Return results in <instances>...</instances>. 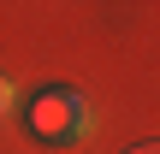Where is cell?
<instances>
[{
	"label": "cell",
	"instance_id": "6da1fadb",
	"mask_svg": "<svg viewBox=\"0 0 160 154\" xmlns=\"http://www.w3.org/2000/svg\"><path fill=\"white\" fill-rule=\"evenodd\" d=\"M30 131H36L42 142H65V137L89 131V113H83V101H77L71 89H42V95L30 101Z\"/></svg>",
	"mask_w": 160,
	"mask_h": 154
},
{
	"label": "cell",
	"instance_id": "7a4b0ae2",
	"mask_svg": "<svg viewBox=\"0 0 160 154\" xmlns=\"http://www.w3.org/2000/svg\"><path fill=\"white\" fill-rule=\"evenodd\" d=\"M6 107H12V83L0 77V113H6Z\"/></svg>",
	"mask_w": 160,
	"mask_h": 154
},
{
	"label": "cell",
	"instance_id": "3957f363",
	"mask_svg": "<svg viewBox=\"0 0 160 154\" xmlns=\"http://www.w3.org/2000/svg\"><path fill=\"white\" fill-rule=\"evenodd\" d=\"M131 154H160V148H148V142H142V148H131Z\"/></svg>",
	"mask_w": 160,
	"mask_h": 154
}]
</instances>
